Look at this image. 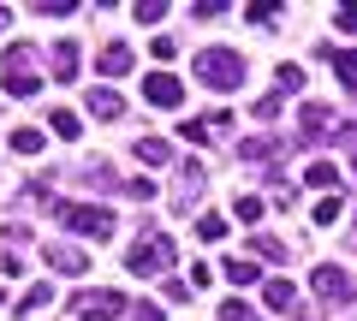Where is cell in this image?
<instances>
[{"instance_id":"4","label":"cell","mask_w":357,"mask_h":321,"mask_svg":"<svg viewBox=\"0 0 357 321\" xmlns=\"http://www.w3.org/2000/svg\"><path fill=\"white\" fill-rule=\"evenodd\" d=\"M126 304H131V297L102 292V285H96V292H77V297H72L77 321H119V315H126Z\"/></svg>"},{"instance_id":"38","label":"cell","mask_w":357,"mask_h":321,"mask_svg":"<svg viewBox=\"0 0 357 321\" xmlns=\"http://www.w3.org/2000/svg\"><path fill=\"white\" fill-rule=\"evenodd\" d=\"M0 304H6V292H0Z\"/></svg>"},{"instance_id":"32","label":"cell","mask_w":357,"mask_h":321,"mask_svg":"<svg viewBox=\"0 0 357 321\" xmlns=\"http://www.w3.org/2000/svg\"><path fill=\"white\" fill-rule=\"evenodd\" d=\"M274 18H280V6H274V0H268V6L256 0V6H250V24H274Z\"/></svg>"},{"instance_id":"25","label":"cell","mask_w":357,"mask_h":321,"mask_svg":"<svg viewBox=\"0 0 357 321\" xmlns=\"http://www.w3.org/2000/svg\"><path fill=\"white\" fill-rule=\"evenodd\" d=\"M274 90H280V95L304 90V65H280V72H274Z\"/></svg>"},{"instance_id":"22","label":"cell","mask_w":357,"mask_h":321,"mask_svg":"<svg viewBox=\"0 0 357 321\" xmlns=\"http://www.w3.org/2000/svg\"><path fill=\"white\" fill-rule=\"evenodd\" d=\"M244 256H262V262H286V244H280V238H262V232H256Z\"/></svg>"},{"instance_id":"11","label":"cell","mask_w":357,"mask_h":321,"mask_svg":"<svg viewBox=\"0 0 357 321\" xmlns=\"http://www.w3.org/2000/svg\"><path fill=\"white\" fill-rule=\"evenodd\" d=\"M131 155H137L143 167H155V173L173 167V143H167V137H137V143H131Z\"/></svg>"},{"instance_id":"5","label":"cell","mask_w":357,"mask_h":321,"mask_svg":"<svg viewBox=\"0 0 357 321\" xmlns=\"http://www.w3.org/2000/svg\"><path fill=\"white\" fill-rule=\"evenodd\" d=\"M310 292H316V297H333V304H351V297H357V280H351L345 268H333V262H321V268L310 274Z\"/></svg>"},{"instance_id":"21","label":"cell","mask_w":357,"mask_h":321,"mask_svg":"<svg viewBox=\"0 0 357 321\" xmlns=\"http://www.w3.org/2000/svg\"><path fill=\"white\" fill-rule=\"evenodd\" d=\"M262 304L286 315V309H292V280H268V285H262Z\"/></svg>"},{"instance_id":"10","label":"cell","mask_w":357,"mask_h":321,"mask_svg":"<svg viewBox=\"0 0 357 321\" xmlns=\"http://www.w3.org/2000/svg\"><path fill=\"white\" fill-rule=\"evenodd\" d=\"M84 107H89V113H96V119H126V95H119L114 84H96Z\"/></svg>"},{"instance_id":"17","label":"cell","mask_w":357,"mask_h":321,"mask_svg":"<svg viewBox=\"0 0 357 321\" xmlns=\"http://www.w3.org/2000/svg\"><path fill=\"white\" fill-rule=\"evenodd\" d=\"M48 304H54V285H48V280H36V285L24 292V304H18V321L36 315V309H48Z\"/></svg>"},{"instance_id":"37","label":"cell","mask_w":357,"mask_h":321,"mask_svg":"<svg viewBox=\"0 0 357 321\" xmlns=\"http://www.w3.org/2000/svg\"><path fill=\"white\" fill-rule=\"evenodd\" d=\"M6 24H13V6H0V30H6Z\"/></svg>"},{"instance_id":"18","label":"cell","mask_w":357,"mask_h":321,"mask_svg":"<svg viewBox=\"0 0 357 321\" xmlns=\"http://www.w3.org/2000/svg\"><path fill=\"white\" fill-rule=\"evenodd\" d=\"M42 143H48V131H36V125L13 131V155H42Z\"/></svg>"},{"instance_id":"36","label":"cell","mask_w":357,"mask_h":321,"mask_svg":"<svg viewBox=\"0 0 357 321\" xmlns=\"http://www.w3.org/2000/svg\"><path fill=\"white\" fill-rule=\"evenodd\" d=\"M340 143H345V155H351V167H357V125H340Z\"/></svg>"},{"instance_id":"2","label":"cell","mask_w":357,"mask_h":321,"mask_svg":"<svg viewBox=\"0 0 357 321\" xmlns=\"http://www.w3.org/2000/svg\"><path fill=\"white\" fill-rule=\"evenodd\" d=\"M197 84H208L215 95H232L244 84V54L238 48H203L197 54Z\"/></svg>"},{"instance_id":"33","label":"cell","mask_w":357,"mask_h":321,"mask_svg":"<svg viewBox=\"0 0 357 321\" xmlns=\"http://www.w3.org/2000/svg\"><path fill=\"white\" fill-rule=\"evenodd\" d=\"M333 24H340L345 36H357V6H340V13H333Z\"/></svg>"},{"instance_id":"23","label":"cell","mask_w":357,"mask_h":321,"mask_svg":"<svg viewBox=\"0 0 357 321\" xmlns=\"http://www.w3.org/2000/svg\"><path fill=\"white\" fill-rule=\"evenodd\" d=\"M310 185L333 196V185H340V173H333V161H310Z\"/></svg>"},{"instance_id":"14","label":"cell","mask_w":357,"mask_h":321,"mask_svg":"<svg viewBox=\"0 0 357 321\" xmlns=\"http://www.w3.org/2000/svg\"><path fill=\"white\" fill-rule=\"evenodd\" d=\"M48 131H54V137H66V143H77V137H84V119H77L72 107H54V113H48Z\"/></svg>"},{"instance_id":"24","label":"cell","mask_w":357,"mask_h":321,"mask_svg":"<svg viewBox=\"0 0 357 321\" xmlns=\"http://www.w3.org/2000/svg\"><path fill=\"white\" fill-rule=\"evenodd\" d=\"M333 72H340V84H345V90H357V48L333 54Z\"/></svg>"},{"instance_id":"13","label":"cell","mask_w":357,"mask_h":321,"mask_svg":"<svg viewBox=\"0 0 357 321\" xmlns=\"http://www.w3.org/2000/svg\"><path fill=\"white\" fill-rule=\"evenodd\" d=\"M203 179H208V167H203V161H185V167H178V208H191V203H197Z\"/></svg>"},{"instance_id":"30","label":"cell","mask_w":357,"mask_h":321,"mask_svg":"<svg viewBox=\"0 0 357 321\" xmlns=\"http://www.w3.org/2000/svg\"><path fill=\"white\" fill-rule=\"evenodd\" d=\"M119 191H126L131 203H149V196H155V185H149V179H126V185H119Z\"/></svg>"},{"instance_id":"27","label":"cell","mask_w":357,"mask_h":321,"mask_svg":"<svg viewBox=\"0 0 357 321\" xmlns=\"http://www.w3.org/2000/svg\"><path fill=\"white\" fill-rule=\"evenodd\" d=\"M220 321H262V315H256L244 297H227V304H220Z\"/></svg>"},{"instance_id":"9","label":"cell","mask_w":357,"mask_h":321,"mask_svg":"<svg viewBox=\"0 0 357 321\" xmlns=\"http://www.w3.org/2000/svg\"><path fill=\"white\" fill-rule=\"evenodd\" d=\"M42 256H48V268H54V274H72V280H77V274L89 268V256H84L77 244H66V238H60V244H48Z\"/></svg>"},{"instance_id":"26","label":"cell","mask_w":357,"mask_h":321,"mask_svg":"<svg viewBox=\"0 0 357 321\" xmlns=\"http://www.w3.org/2000/svg\"><path fill=\"white\" fill-rule=\"evenodd\" d=\"M340 208H345L340 196H321V203L310 208V220H316V226H333V220H340Z\"/></svg>"},{"instance_id":"28","label":"cell","mask_w":357,"mask_h":321,"mask_svg":"<svg viewBox=\"0 0 357 321\" xmlns=\"http://www.w3.org/2000/svg\"><path fill=\"white\" fill-rule=\"evenodd\" d=\"M232 214H238L244 226H256V220H262V196H238V203H232Z\"/></svg>"},{"instance_id":"3","label":"cell","mask_w":357,"mask_h":321,"mask_svg":"<svg viewBox=\"0 0 357 321\" xmlns=\"http://www.w3.org/2000/svg\"><path fill=\"white\" fill-rule=\"evenodd\" d=\"M66 232L77 238H114V208H96V203H54Z\"/></svg>"},{"instance_id":"12","label":"cell","mask_w":357,"mask_h":321,"mask_svg":"<svg viewBox=\"0 0 357 321\" xmlns=\"http://www.w3.org/2000/svg\"><path fill=\"white\" fill-rule=\"evenodd\" d=\"M131 65H137V54H131L126 42H107V48H102V65H96V72H102V77H126Z\"/></svg>"},{"instance_id":"19","label":"cell","mask_w":357,"mask_h":321,"mask_svg":"<svg viewBox=\"0 0 357 321\" xmlns=\"http://www.w3.org/2000/svg\"><path fill=\"white\" fill-rule=\"evenodd\" d=\"M256 274H262V262H256V256H227V280L232 285H250Z\"/></svg>"},{"instance_id":"29","label":"cell","mask_w":357,"mask_h":321,"mask_svg":"<svg viewBox=\"0 0 357 321\" xmlns=\"http://www.w3.org/2000/svg\"><path fill=\"white\" fill-rule=\"evenodd\" d=\"M250 113H256V119H262V125H274V119H280V95H262V102H256V107H250Z\"/></svg>"},{"instance_id":"31","label":"cell","mask_w":357,"mask_h":321,"mask_svg":"<svg viewBox=\"0 0 357 321\" xmlns=\"http://www.w3.org/2000/svg\"><path fill=\"white\" fill-rule=\"evenodd\" d=\"M161 18H167L161 0H143V6H137V24H161Z\"/></svg>"},{"instance_id":"8","label":"cell","mask_w":357,"mask_h":321,"mask_svg":"<svg viewBox=\"0 0 357 321\" xmlns=\"http://www.w3.org/2000/svg\"><path fill=\"white\" fill-rule=\"evenodd\" d=\"M238 161H244V167L274 173V161H280V143L268 137V131H262V137H244V143H238Z\"/></svg>"},{"instance_id":"7","label":"cell","mask_w":357,"mask_h":321,"mask_svg":"<svg viewBox=\"0 0 357 321\" xmlns=\"http://www.w3.org/2000/svg\"><path fill=\"white\" fill-rule=\"evenodd\" d=\"M143 95H149V107H167V113L185 107V84H178L173 72H149L143 77Z\"/></svg>"},{"instance_id":"20","label":"cell","mask_w":357,"mask_h":321,"mask_svg":"<svg viewBox=\"0 0 357 321\" xmlns=\"http://www.w3.org/2000/svg\"><path fill=\"white\" fill-rule=\"evenodd\" d=\"M227 232H232V220H227V214H203V220H197V238H203V244H220Z\"/></svg>"},{"instance_id":"16","label":"cell","mask_w":357,"mask_h":321,"mask_svg":"<svg viewBox=\"0 0 357 321\" xmlns=\"http://www.w3.org/2000/svg\"><path fill=\"white\" fill-rule=\"evenodd\" d=\"M54 77H77V42H54Z\"/></svg>"},{"instance_id":"15","label":"cell","mask_w":357,"mask_h":321,"mask_svg":"<svg viewBox=\"0 0 357 321\" xmlns=\"http://www.w3.org/2000/svg\"><path fill=\"white\" fill-rule=\"evenodd\" d=\"M0 84H6V95H18V102H30V95L42 90L36 72H0Z\"/></svg>"},{"instance_id":"1","label":"cell","mask_w":357,"mask_h":321,"mask_svg":"<svg viewBox=\"0 0 357 321\" xmlns=\"http://www.w3.org/2000/svg\"><path fill=\"white\" fill-rule=\"evenodd\" d=\"M173 256H178V250H173V238H167V232L149 220V226L137 232V244L126 250V268L137 274V280H155V274H167V268H173Z\"/></svg>"},{"instance_id":"6","label":"cell","mask_w":357,"mask_h":321,"mask_svg":"<svg viewBox=\"0 0 357 321\" xmlns=\"http://www.w3.org/2000/svg\"><path fill=\"white\" fill-rule=\"evenodd\" d=\"M298 125H304V143L340 137V119H333V107H328V102H304V107H298Z\"/></svg>"},{"instance_id":"35","label":"cell","mask_w":357,"mask_h":321,"mask_svg":"<svg viewBox=\"0 0 357 321\" xmlns=\"http://www.w3.org/2000/svg\"><path fill=\"white\" fill-rule=\"evenodd\" d=\"M36 13H42V18H72V6H66V0H42Z\"/></svg>"},{"instance_id":"34","label":"cell","mask_w":357,"mask_h":321,"mask_svg":"<svg viewBox=\"0 0 357 321\" xmlns=\"http://www.w3.org/2000/svg\"><path fill=\"white\" fill-rule=\"evenodd\" d=\"M131 321H167V309L161 304H137V309H131Z\"/></svg>"}]
</instances>
